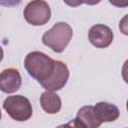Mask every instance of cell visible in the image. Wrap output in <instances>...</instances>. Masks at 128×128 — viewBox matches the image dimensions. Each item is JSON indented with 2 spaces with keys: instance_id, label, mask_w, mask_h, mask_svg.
Instances as JSON below:
<instances>
[{
  "instance_id": "6da1fadb",
  "label": "cell",
  "mask_w": 128,
  "mask_h": 128,
  "mask_svg": "<svg viewBox=\"0 0 128 128\" xmlns=\"http://www.w3.org/2000/svg\"><path fill=\"white\" fill-rule=\"evenodd\" d=\"M24 66L31 77L42 83L50 76L53 70L54 60L42 52L33 51L25 57Z\"/></svg>"
},
{
  "instance_id": "7a4b0ae2",
  "label": "cell",
  "mask_w": 128,
  "mask_h": 128,
  "mask_svg": "<svg viewBox=\"0 0 128 128\" xmlns=\"http://www.w3.org/2000/svg\"><path fill=\"white\" fill-rule=\"evenodd\" d=\"M73 36L71 26L65 22H57L51 29L44 33L42 42L44 45L51 48L56 53L64 51Z\"/></svg>"
},
{
  "instance_id": "3957f363",
  "label": "cell",
  "mask_w": 128,
  "mask_h": 128,
  "mask_svg": "<svg viewBox=\"0 0 128 128\" xmlns=\"http://www.w3.org/2000/svg\"><path fill=\"white\" fill-rule=\"evenodd\" d=\"M3 108L7 114L16 121H26L33 113L30 101L22 95L7 97L3 102Z\"/></svg>"
},
{
  "instance_id": "277c9868",
  "label": "cell",
  "mask_w": 128,
  "mask_h": 128,
  "mask_svg": "<svg viewBox=\"0 0 128 128\" xmlns=\"http://www.w3.org/2000/svg\"><path fill=\"white\" fill-rule=\"evenodd\" d=\"M23 15L29 24L33 26H41L50 20L51 10L46 1L32 0L26 5Z\"/></svg>"
},
{
  "instance_id": "5b68a950",
  "label": "cell",
  "mask_w": 128,
  "mask_h": 128,
  "mask_svg": "<svg viewBox=\"0 0 128 128\" xmlns=\"http://www.w3.org/2000/svg\"><path fill=\"white\" fill-rule=\"evenodd\" d=\"M68 78H69V70L66 64L63 63L62 61L54 60V66L50 76L40 84L46 90L57 91L65 86V84L68 81Z\"/></svg>"
},
{
  "instance_id": "8992f818",
  "label": "cell",
  "mask_w": 128,
  "mask_h": 128,
  "mask_svg": "<svg viewBox=\"0 0 128 128\" xmlns=\"http://www.w3.org/2000/svg\"><path fill=\"white\" fill-rule=\"evenodd\" d=\"M112 30L104 24H96L92 26L88 32V38L92 45L97 48H106L113 41Z\"/></svg>"
},
{
  "instance_id": "52a82bcc",
  "label": "cell",
  "mask_w": 128,
  "mask_h": 128,
  "mask_svg": "<svg viewBox=\"0 0 128 128\" xmlns=\"http://www.w3.org/2000/svg\"><path fill=\"white\" fill-rule=\"evenodd\" d=\"M21 75L17 69L7 68L0 73V90L10 94L16 92L21 86Z\"/></svg>"
},
{
  "instance_id": "ba28073f",
  "label": "cell",
  "mask_w": 128,
  "mask_h": 128,
  "mask_svg": "<svg viewBox=\"0 0 128 128\" xmlns=\"http://www.w3.org/2000/svg\"><path fill=\"white\" fill-rule=\"evenodd\" d=\"M73 125L75 127H84V128H96L101 125L98 119L95 116L93 106H83L79 109L76 118L74 119Z\"/></svg>"
},
{
  "instance_id": "9c48e42d",
  "label": "cell",
  "mask_w": 128,
  "mask_h": 128,
  "mask_svg": "<svg viewBox=\"0 0 128 128\" xmlns=\"http://www.w3.org/2000/svg\"><path fill=\"white\" fill-rule=\"evenodd\" d=\"M93 110L100 123L115 121L120 115L119 109L114 104L108 102H98L93 106Z\"/></svg>"
},
{
  "instance_id": "30bf717a",
  "label": "cell",
  "mask_w": 128,
  "mask_h": 128,
  "mask_svg": "<svg viewBox=\"0 0 128 128\" xmlns=\"http://www.w3.org/2000/svg\"><path fill=\"white\" fill-rule=\"evenodd\" d=\"M40 104L43 110L49 114H56L61 109V99L54 91L47 90L40 97Z\"/></svg>"
},
{
  "instance_id": "8fae6325",
  "label": "cell",
  "mask_w": 128,
  "mask_h": 128,
  "mask_svg": "<svg viewBox=\"0 0 128 128\" xmlns=\"http://www.w3.org/2000/svg\"><path fill=\"white\" fill-rule=\"evenodd\" d=\"M21 0H0V5L5 7H14L19 5Z\"/></svg>"
},
{
  "instance_id": "7c38bea8",
  "label": "cell",
  "mask_w": 128,
  "mask_h": 128,
  "mask_svg": "<svg viewBox=\"0 0 128 128\" xmlns=\"http://www.w3.org/2000/svg\"><path fill=\"white\" fill-rule=\"evenodd\" d=\"M109 2L112 5L120 8H124L128 6V0H109Z\"/></svg>"
},
{
  "instance_id": "4fadbf2b",
  "label": "cell",
  "mask_w": 128,
  "mask_h": 128,
  "mask_svg": "<svg viewBox=\"0 0 128 128\" xmlns=\"http://www.w3.org/2000/svg\"><path fill=\"white\" fill-rule=\"evenodd\" d=\"M65 4L71 7H77L84 3V0H63Z\"/></svg>"
},
{
  "instance_id": "5bb4252c",
  "label": "cell",
  "mask_w": 128,
  "mask_h": 128,
  "mask_svg": "<svg viewBox=\"0 0 128 128\" xmlns=\"http://www.w3.org/2000/svg\"><path fill=\"white\" fill-rule=\"evenodd\" d=\"M101 0H84V3H86L87 5H96Z\"/></svg>"
},
{
  "instance_id": "9a60e30c",
  "label": "cell",
  "mask_w": 128,
  "mask_h": 128,
  "mask_svg": "<svg viewBox=\"0 0 128 128\" xmlns=\"http://www.w3.org/2000/svg\"><path fill=\"white\" fill-rule=\"evenodd\" d=\"M2 59H3V49H2L1 46H0V62H1Z\"/></svg>"
},
{
  "instance_id": "2e32d148",
  "label": "cell",
  "mask_w": 128,
  "mask_h": 128,
  "mask_svg": "<svg viewBox=\"0 0 128 128\" xmlns=\"http://www.w3.org/2000/svg\"><path fill=\"white\" fill-rule=\"evenodd\" d=\"M1 117H2V114H1V110H0V120H1Z\"/></svg>"
}]
</instances>
